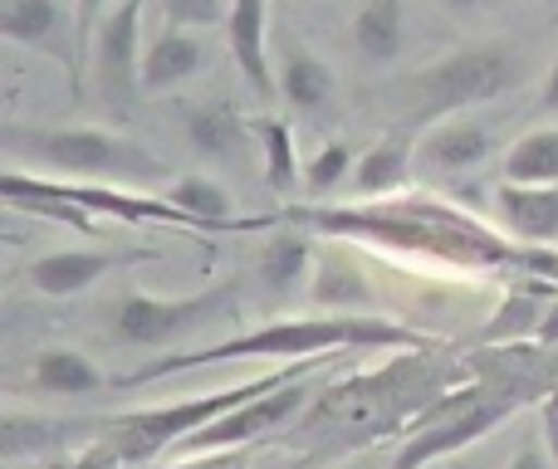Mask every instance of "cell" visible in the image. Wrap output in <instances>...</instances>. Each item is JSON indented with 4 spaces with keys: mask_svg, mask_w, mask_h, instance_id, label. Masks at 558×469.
Segmentation results:
<instances>
[{
    "mask_svg": "<svg viewBox=\"0 0 558 469\" xmlns=\"http://www.w3.org/2000/svg\"><path fill=\"white\" fill-rule=\"evenodd\" d=\"M294 231H314L328 239H367L377 249L422 255L432 264L456 269H534V245L490 231L471 211L436 196H392V201L357 206H289L279 211Z\"/></svg>",
    "mask_w": 558,
    "mask_h": 469,
    "instance_id": "1",
    "label": "cell"
},
{
    "mask_svg": "<svg viewBox=\"0 0 558 469\" xmlns=\"http://www.w3.org/2000/svg\"><path fill=\"white\" fill-rule=\"evenodd\" d=\"M377 347H426L422 333L392 323L383 313H314V318H275L251 333H231L221 343L192 347V353H162L153 362L133 367L118 377V392L133 386H153L167 377L196 372V367H221V362H328L338 353H377Z\"/></svg>",
    "mask_w": 558,
    "mask_h": 469,
    "instance_id": "2",
    "label": "cell"
},
{
    "mask_svg": "<svg viewBox=\"0 0 558 469\" xmlns=\"http://www.w3.org/2000/svg\"><path fill=\"white\" fill-rule=\"evenodd\" d=\"M524 74V54L510 39H471V45L451 49V54L432 59L402 84V123L426 133V127L461 118L471 108L490 103V98L510 94Z\"/></svg>",
    "mask_w": 558,
    "mask_h": 469,
    "instance_id": "3",
    "label": "cell"
},
{
    "mask_svg": "<svg viewBox=\"0 0 558 469\" xmlns=\"http://www.w3.org/2000/svg\"><path fill=\"white\" fill-rule=\"evenodd\" d=\"M308 367L314 362L275 367V372L251 377V382H241V386H221V392H206V396H182V402H167V406L128 411V416H118V421H104L108 431L98 435L94 445H104L118 465H147V460H157V455H172L186 435L206 431V425L221 421V416L235 411V406L255 402V396H265V392H279V386L299 382V377H308Z\"/></svg>",
    "mask_w": 558,
    "mask_h": 469,
    "instance_id": "4",
    "label": "cell"
},
{
    "mask_svg": "<svg viewBox=\"0 0 558 469\" xmlns=\"http://www.w3.org/2000/svg\"><path fill=\"white\" fill-rule=\"evenodd\" d=\"M10 157L59 172L64 182H153L162 176V157L128 143L113 127H20L10 123L0 133Z\"/></svg>",
    "mask_w": 558,
    "mask_h": 469,
    "instance_id": "5",
    "label": "cell"
},
{
    "mask_svg": "<svg viewBox=\"0 0 558 469\" xmlns=\"http://www.w3.org/2000/svg\"><path fill=\"white\" fill-rule=\"evenodd\" d=\"M514 411L510 396H500L490 382H471L456 392L436 396L412 425H407L402 445H397L387 469H436L456 455H465L471 445L490 441L495 425Z\"/></svg>",
    "mask_w": 558,
    "mask_h": 469,
    "instance_id": "6",
    "label": "cell"
},
{
    "mask_svg": "<svg viewBox=\"0 0 558 469\" xmlns=\"http://www.w3.org/2000/svg\"><path fill=\"white\" fill-rule=\"evenodd\" d=\"M241 318V284L235 279H216V284L196 288V294H143V288H128L113 304L108 318V333L123 347H172L192 333H206L216 323H235Z\"/></svg>",
    "mask_w": 558,
    "mask_h": 469,
    "instance_id": "7",
    "label": "cell"
},
{
    "mask_svg": "<svg viewBox=\"0 0 558 469\" xmlns=\"http://www.w3.org/2000/svg\"><path fill=\"white\" fill-rule=\"evenodd\" d=\"M143 0H118L88 39V78H94V98L104 103V113H133V103L143 98Z\"/></svg>",
    "mask_w": 558,
    "mask_h": 469,
    "instance_id": "8",
    "label": "cell"
},
{
    "mask_svg": "<svg viewBox=\"0 0 558 469\" xmlns=\"http://www.w3.org/2000/svg\"><path fill=\"white\" fill-rule=\"evenodd\" d=\"M314 402V382L308 377H299V382L279 386V392H265L255 396V402L235 406V411H226L221 421H211L206 431L186 435L182 445H177V460H192V455H226V451H255L260 441H270L279 435L289 421H294L304 406Z\"/></svg>",
    "mask_w": 558,
    "mask_h": 469,
    "instance_id": "9",
    "label": "cell"
},
{
    "mask_svg": "<svg viewBox=\"0 0 558 469\" xmlns=\"http://www.w3.org/2000/svg\"><path fill=\"white\" fill-rule=\"evenodd\" d=\"M0 35L15 49H29L39 59H54L78 88V25H74V5L64 0H5V15H0Z\"/></svg>",
    "mask_w": 558,
    "mask_h": 469,
    "instance_id": "10",
    "label": "cell"
},
{
    "mask_svg": "<svg viewBox=\"0 0 558 469\" xmlns=\"http://www.w3.org/2000/svg\"><path fill=\"white\" fill-rule=\"evenodd\" d=\"M495 157V133L481 118H446V123L426 127L416 143V166L436 182H456V176L481 172Z\"/></svg>",
    "mask_w": 558,
    "mask_h": 469,
    "instance_id": "11",
    "label": "cell"
},
{
    "mask_svg": "<svg viewBox=\"0 0 558 469\" xmlns=\"http://www.w3.org/2000/svg\"><path fill=\"white\" fill-rule=\"evenodd\" d=\"M143 259V249H104V245H78V249H49L29 264V288L45 298H74L88 294L104 274Z\"/></svg>",
    "mask_w": 558,
    "mask_h": 469,
    "instance_id": "12",
    "label": "cell"
},
{
    "mask_svg": "<svg viewBox=\"0 0 558 469\" xmlns=\"http://www.w3.org/2000/svg\"><path fill=\"white\" fill-rule=\"evenodd\" d=\"M226 49H231L241 78L260 103L275 98V59H270V0H231V20H226Z\"/></svg>",
    "mask_w": 558,
    "mask_h": 469,
    "instance_id": "13",
    "label": "cell"
},
{
    "mask_svg": "<svg viewBox=\"0 0 558 469\" xmlns=\"http://www.w3.org/2000/svg\"><path fill=\"white\" fill-rule=\"evenodd\" d=\"M308 298H314L324 313H373L377 308V288H373V279H367V269L357 264L338 239L318 245Z\"/></svg>",
    "mask_w": 558,
    "mask_h": 469,
    "instance_id": "14",
    "label": "cell"
},
{
    "mask_svg": "<svg viewBox=\"0 0 558 469\" xmlns=\"http://www.w3.org/2000/svg\"><path fill=\"white\" fill-rule=\"evenodd\" d=\"M416 143H422V133H416V127H407V123L387 127L373 147H363V152H357L353 192L363 196V201H377V196L402 192L407 176H412V166H416Z\"/></svg>",
    "mask_w": 558,
    "mask_h": 469,
    "instance_id": "15",
    "label": "cell"
},
{
    "mask_svg": "<svg viewBox=\"0 0 558 469\" xmlns=\"http://www.w3.org/2000/svg\"><path fill=\"white\" fill-rule=\"evenodd\" d=\"M206 69V39L196 29L162 25L147 35L143 54V94H172L186 78H196Z\"/></svg>",
    "mask_w": 558,
    "mask_h": 469,
    "instance_id": "16",
    "label": "cell"
},
{
    "mask_svg": "<svg viewBox=\"0 0 558 469\" xmlns=\"http://www.w3.org/2000/svg\"><path fill=\"white\" fill-rule=\"evenodd\" d=\"M182 137H186L192 152L216 157V162H235V157H245V147L255 143V127L245 123L235 103H226V98H206V103L186 108Z\"/></svg>",
    "mask_w": 558,
    "mask_h": 469,
    "instance_id": "17",
    "label": "cell"
},
{
    "mask_svg": "<svg viewBox=\"0 0 558 469\" xmlns=\"http://www.w3.org/2000/svg\"><path fill=\"white\" fill-rule=\"evenodd\" d=\"M500 221L520 245L534 249H554L558 245V186H514L500 182L495 192Z\"/></svg>",
    "mask_w": 558,
    "mask_h": 469,
    "instance_id": "18",
    "label": "cell"
},
{
    "mask_svg": "<svg viewBox=\"0 0 558 469\" xmlns=\"http://www.w3.org/2000/svg\"><path fill=\"white\" fill-rule=\"evenodd\" d=\"M279 98H284L294 113H304V118L328 113L333 98H338L333 64L318 59L314 49H304V45H284V54H279Z\"/></svg>",
    "mask_w": 558,
    "mask_h": 469,
    "instance_id": "19",
    "label": "cell"
},
{
    "mask_svg": "<svg viewBox=\"0 0 558 469\" xmlns=\"http://www.w3.org/2000/svg\"><path fill=\"white\" fill-rule=\"evenodd\" d=\"M348 45L373 69L397 64L407 49V5L402 0H363L353 25H348Z\"/></svg>",
    "mask_w": 558,
    "mask_h": 469,
    "instance_id": "20",
    "label": "cell"
},
{
    "mask_svg": "<svg viewBox=\"0 0 558 469\" xmlns=\"http://www.w3.org/2000/svg\"><path fill=\"white\" fill-rule=\"evenodd\" d=\"M29 386L39 396H59V402H88V396H98L108 386V377L78 347H45L29 362Z\"/></svg>",
    "mask_w": 558,
    "mask_h": 469,
    "instance_id": "21",
    "label": "cell"
},
{
    "mask_svg": "<svg viewBox=\"0 0 558 469\" xmlns=\"http://www.w3.org/2000/svg\"><path fill=\"white\" fill-rule=\"evenodd\" d=\"M314 239L308 231H279L260 245V255H255V274H260L265 294L270 298H289L299 294V288H308V279H314Z\"/></svg>",
    "mask_w": 558,
    "mask_h": 469,
    "instance_id": "22",
    "label": "cell"
},
{
    "mask_svg": "<svg viewBox=\"0 0 558 469\" xmlns=\"http://www.w3.org/2000/svg\"><path fill=\"white\" fill-rule=\"evenodd\" d=\"M554 304V284L544 288H514L481 328V343H500V347H524V343H539V328L544 313Z\"/></svg>",
    "mask_w": 558,
    "mask_h": 469,
    "instance_id": "23",
    "label": "cell"
},
{
    "mask_svg": "<svg viewBox=\"0 0 558 469\" xmlns=\"http://www.w3.org/2000/svg\"><path fill=\"white\" fill-rule=\"evenodd\" d=\"M84 431H88L84 421H49V416L5 411V421H0V455H5V465H15L25 455H49L59 445L84 441Z\"/></svg>",
    "mask_w": 558,
    "mask_h": 469,
    "instance_id": "24",
    "label": "cell"
},
{
    "mask_svg": "<svg viewBox=\"0 0 558 469\" xmlns=\"http://www.w3.org/2000/svg\"><path fill=\"white\" fill-rule=\"evenodd\" d=\"M167 201L196 225V231H226V225H255V221H235V206H231V192L221 182L202 172H186V176H172L167 186Z\"/></svg>",
    "mask_w": 558,
    "mask_h": 469,
    "instance_id": "25",
    "label": "cell"
},
{
    "mask_svg": "<svg viewBox=\"0 0 558 469\" xmlns=\"http://www.w3.org/2000/svg\"><path fill=\"white\" fill-rule=\"evenodd\" d=\"M500 176L514 186H558V127H530L500 157Z\"/></svg>",
    "mask_w": 558,
    "mask_h": 469,
    "instance_id": "26",
    "label": "cell"
},
{
    "mask_svg": "<svg viewBox=\"0 0 558 469\" xmlns=\"http://www.w3.org/2000/svg\"><path fill=\"white\" fill-rule=\"evenodd\" d=\"M251 127H255V143H260V157H265V186H275L279 196L294 192L299 176H304V166H299V147H294V127L275 113L255 118Z\"/></svg>",
    "mask_w": 558,
    "mask_h": 469,
    "instance_id": "27",
    "label": "cell"
},
{
    "mask_svg": "<svg viewBox=\"0 0 558 469\" xmlns=\"http://www.w3.org/2000/svg\"><path fill=\"white\" fill-rule=\"evenodd\" d=\"M353 172H357L353 143L333 137V143H324V147H318V152L304 162V186H308L314 196H328V192H338L343 182H353Z\"/></svg>",
    "mask_w": 558,
    "mask_h": 469,
    "instance_id": "28",
    "label": "cell"
},
{
    "mask_svg": "<svg viewBox=\"0 0 558 469\" xmlns=\"http://www.w3.org/2000/svg\"><path fill=\"white\" fill-rule=\"evenodd\" d=\"M162 5V25H182V29H211L231 20V0H157Z\"/></svg>",
    "mask_w": 558,
    "mask_h": 469,
    "instance_id": "29",
    "label": "cell"
},
{
    "mask_svg": "<svg viewBox=\"0 0 558 469\" xmlns=\"http://www.w3.org/2000/svg\"><path fill=\"white\" fill-rule=\"evenodd\" d=\"M69 5H74V25H78V49H84V59H88V39H94L98 20H104L108 10L118 5V0H69Z\"/></svg>",
    "mask_w": 558,
    "mask_h": 469,
    "instance_id": "30",
    "label": "cell"
},
{
    "mask_svg": "<svg viewBox=\"0 0 558 469\" xmlns=\"http://www.w3.org/2000/svg\"><path fill=\"white\" fill-rule=\"evenodd\" d=\"M505 469H554V460H549V451H544V435L534 431V435H524L520 441V451L505 460Z\"/></svg>",
    "mask_w": 558,
    "mask_h": 469,
    "instance_id": "31",
    "label": "cell"
},
{
    "mask_svg": "<svg viewBox=\"0 0 558 469\" xmlns=\"http://www.w3.org/2000/svg\"><path fill=\"white\" fill-rule=\"evenodd\" d=\"M172 469H251V451H226V455H192V460H177Z\"/></svg>",
    "mask_w": 558,
    "mask_h": 469,
    "instance_id": "32",
    "label": "cell"
},
{
    "mask_svg": "<svg viewBox=\"0 0 558 469\" xmlns=\"http://www.w3.org/2000/svg\"><path fill=\"white\" fill-rule=\"evenodd\" d=\"M539 435H544V451H549V460L558 469V386L544 396V406H539Z\"/></svg>",
    "mask_w": 558,
    "mask_h": 469,
    "instance_id": "33",
    "label": "cell"
},
{
    "mask_svg": "<svg viewBox=\"0 0 558 469\" xmlns=\"http://www.w3.org/2000/svg\"><path fill=\"white\" fill-rule=\"evenodd\" d=\"M64 469H123V465H118L104 445H88V451H78V460H69Z\"/></svg>",
    "mask_w": 558,
    "mask_h": 469,
    "instance_id": "34",
    "label": "cell"
},
{
    "mask_svg": "<svg viewBox=\"0 0 558 469\" xmlns=\"http://www.w3.org/2000/svg\"><path fill=\"white\" fill-rule=\"evenodd\" d=\"M436 5H441L446 15H456V20H471V15H485V10H495L500 0H436Z\"/></svg>",
    "mask_w": 558,
    "mask_h": 469,
    "instance_id": "35",
    "label": "cell"
},
{
    "mask_svg": "<svg viewBox=\"0 0 558 469\" xmlns=\"http://www.w3.org/2000/svg\"><path fill=\"white\" fill-rule=\"evenodd\" d=\"M539 108H544V113H558V54H554L549 74H544V88H539Z\"/></svg>",
    "mask_w": 558,
    "mask_h": 469,
    "instance_id": "36",
    "label": "cell"
},
{
    "mask_svg": "<svg viewBox=\"0 0 558 469\" xmlns=\"http://www.w3.org/2000/svg\"><path fill=\"white\" fill-rule=\"evenodd\" d=\"M539 343H544V347H558V294H554L549 313H544V328H539Z\"/></svg>",
    "mask_w": 558,
    "mask_h": 469,
    "instance_id": "37",
    "label": "cell"
},
{
    "mask_svg": "<svg viewBox=\"0 0 558 469\" xmlns=\"http://www.w3.org/2000/svg\"><path fill=\"white\" fill-rule=\"evenodd\" d=\"M436 469H495V460H485V455H471V460H465V455H456V460H446V465H436Z\"/></svg>",
    "mask_w": 558,
    "mask_h": 469,
    "instance_id": "38",
    "label": "cell"
},
{
    "mask_svg": "<svg viewBox=\"0 0 558 469\" xmlns=\"http://www.w3.org/2000/svg\"><path fill=\"white\" fill-rule=\"evenodd\" d=\"M338 469H377V465H373V460H343Z\"/></svg>",
    "mask_w": 558,
    "mask_h": 469,
    "instance_id": "39",
    "label": "cell"
}]
</instances>
